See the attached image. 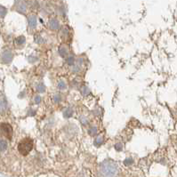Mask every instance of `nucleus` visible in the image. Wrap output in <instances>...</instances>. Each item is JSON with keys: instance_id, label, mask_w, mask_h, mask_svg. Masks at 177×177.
Listing matches in <instances>:
<instances>
[{"instance_id": "f257e3e1", "label": "nucleus", "mask_w": 177, "mask_h": 177, "mask_svg": "<svg viewBox=\"0 0 177 177\" xmlns=\"http://www.w3.org/2000/svg\"><path fill=\"white\" fill-rule=\"evenodd\" d=\"M118 171L117 164L111 160H105L100 166V173L103 177H115Z\"/></svg>"}, {"instance_id": "f03ea898", "label": "nucleus", "mask_w": 177, "mask_h": 177, "mask_svg": "<svg viewBox=\"0 0 177 177\" xmlns=\"http://www.w3.org/2000/svg\"><path fill=\"white\" fill-rule=\"evenodd\" d=\"M32 149H33V141L30 138L23 139L18 145L19 152L23 156H27L32 150Z\"/></svg>"}, {"instance_id": "7ed1b4c3", "label": "nucleus", "mask_w": 177, "mask_h": 177, "mask_svg": "<svg viewBox=\"0 0 177 177\" xmlns=\"http://www.w3.org/2000/svg\"><path fill=\"white\" fill-rule=\"evenodd\" d=\"M28 2L25 0H16L15 4V10H16L18 13L25 15L28 11Z\"/></svg>"}, {"instance_id": "20e7f679", "label": "nucleus", "mask_w": 177, "mask_h": 177, "mask_svg": "<svg viewBox=\"0 0 177 177\" xmlns=\"http://www.w3.org/2000/svg\"><path fill=\"white\" fill-rule=\"evenodd\" d=\"M13 127L10 124L7 123H2L0 125V133L5 136L8 139H11L13 136Z\"/></svg>"}, {"instance_id": "39448f33", "label": "nucleus", "mask_w": 177, "mask_h": 177, "mask_svg": "<svg viewBox=\"0 0 177 177\" xmlns=\"http://www.w3.org/2000/svg\"><path fill=\"white\" fill-rule=\"evenodd\" d=\"M13 58H14V55H13V53L10 50L4 51V53L1 55V61L4 63H10L13 61Z\"/></svg>"}, {"instance_id": "423d86ee", "label": "nucleus", "mask_w": 177, "mask_h": 177, "mask_svg": "<svg viewBox=\"0 0 177 177\" xmlns=\"http://www.w3.org/2000/svg\"><path fill=\"white\" fill-rule=\"evenodd\" d=\"M59 54L63 58H68L70 54V48L67 44H62L60 45L59 47Z\"/></svg>"}, {"instance_id": "0eeeda50", "label": "nucleus", "mask_w": 177, "mask_h": 177, "mask_svg": "<svg viewBox=\"0 0 177 177\" xmlns=\"http://www.w3.org/2000/svg\"><path fill=\"white\" fill-rule=\"evenodd\" d=\"M48 28L51 30H58L60 29V22L56 18H51L48 21Z\"/></svg>"}, {"instance_id": "6e6552de", "label": "nucleus", "mask_w": 177, "mask_h": 177, "mask_svg": "<svg viewBox=\"0 0 177 177\" xmlns=\"http://www.w3.org/2000/svg\"><path fill=\"white\" fill-rule=\"evenodd\" d=\"M37 22H38V18L35 15H31L28 17V24L30 29L33 30L37 27Z\"/></svg>"}, {"instance_id": "1a4fd4ad", "label": "nucleus", "mask_w": 177, "mask_h": 177, "mask_svg": "<svg viewBox=\"0 0 177 177\" xmlns=\"http://www.w3.org/2000/svg\"><path fill=\"white\" fill-rule=\"evenodd\" d=\"M7 108V102L5 96L0 95V112H5Z\"/></svg>"}, {"instance_id": "9d476101", "label": "nucleus", "mask_w": 177, "mask_h": 177, "mask_svg": "<svg viewBox=\"0 0 177 177\" xmlns=\"http://www.w3.org/2000/svg\"><path fill=\"white\" fill-rule=\"evenodd\" d=\"M61 35L62 37V38H64V39H68L70 38V31H69V28L68 27H63L61 29Z\"/></svg>"}, {"instance_id": "9b49d317", "label": "nucleus", "mask_w": 177, "mask_h": 177, "mask_svg": "<svg viewBox=\"0 0 177 177\" xmlns=\"http://www.w3.org/2000/svg\"><path fill=\"white\" fill-rule=\"evenodd\" d=\"M74 111L71 108H67L63 112V117L65 118H70L73 116Z\"/></svg>"}, {"instance_id": "f8f14e48", "label": "nucleus", "mask_w": 177, "mask_h": 177, "mask_svg": "<svg viewBox=\"0 0 177 177\" xmlns=\"http://www.w3.org/2000/svg\"><path fill=\"white\" fill-rule=\"evenodd\" d=\"M43 11L46 15L48 14H51L52 13V5L48 3H44V5H43Z\"/></svg>"}, {"instance_id": "ddd939ff", "label": "nucleus", "mask_w": 177, "mask_h": 177, "mask_svg": "<svg viewBox=\"0 0 177 177\" xmlns=\"http://www.w3.org/2000/svg\"><path fill=\"white\" fill-rule=\"evenodd\" d=\"M55 11L57 12V14H59L61 15H65V7L64 5L61 4V5H59L55 7Z\"/></svg>"}, {"instance_id": "4468645a", "label": "nucleus", "mask_w": 177, "mask_h": 177, "mask_svg": "<svg viewBox=\"0 0 177 177\" xmlns=\"http://www.w3.org/2000/svg\"><path fill=\"white\" fill-rule=\"evenodd\" d=\"M25 40H26V38H25L24 36H20V37L15 38V43L18 45H22L25 43Z\"/></svg>"}, {"instance_id": "2eb2a0df", "label": "nucleus", "mask_w": 177, "mask_h": 177, "mask_svg": "<svg viewBox=\"0 0 177 177\" xmlns=\"http://www.w3.org/2000/svg\"><path fill=\"white\" fill-rule=\"evenodd\" d=\"M36 90L38 93H44L45 92V87H44V85L42 82H40V83H38L36 86Z\"/></svg>"}, {"instance_id": "dca6fc26", "label": "nucleus", "mask_w": 177, "mask_h": 177, "mask_svg": "<svg viewBox=\"0 0 177 177\" xmlns=\"http://www.w3.org/2000/svg\"><path fill=\"white\" fill-rule=\"evenodd\" d=\"M28 5H29V6L34 8V9H37L38 7V0H28Z\"/></svg>"}, {"instance_id": "f3484780", "label": "nucleus", "mask_w": 177, "mask_h": 177, "mask_svg": "<svg viewBox=\"0 0 177 177\" xmlns=\"http://www.w3.org/2000/svg\"><path fill=\"white\" fill-rule=\"evenodd\" d=\"M7 149V143L6 141L0 139V151H4Z\"/></svg>"}, {"instance_id": "a211bd4d", "label": "nucleus", "mask_w": 177, "mask_h": 177, "mask_svg": "<svg viewBox=\"0 0 177 177\" xmlns=\"http://www.w3.org/2000/svg\"><path fill=\"white\" fill-rule=\"evenodd\" d=\"M103 138L102 136H99V137H97V138L94 140V142H93L94 145H95V146H97V147L101 146V145L103 144Z\"/></svg>"}, {"instance_id": "6ab92c4d", "label": "nucleus", "mask_w": 177, "mask_h": 177, "mask_svg": "<svg viewBox=\"0 0 177 177\" xmlns=\"http://www.w3.org/2000/svg\"><path fill=\"white\" fill-rule=\"evenodd\" d=\"M80 92H81V93L84 95V96H87V94L90 93V90L88 89V87H87L86 86H84V87H82L81 89H80Z\"/></svg>"}, {"instance_id": "aec40b11", "label": "nucleus", "mask_w": 177, "mask_h": 177, "mask_svg": "<svg viewBox=\"0 0 177 177\" xmlns=\"http://www.w3.org/2000/svg\"><path fill=\"white\" fill-rule=\"evenodd\" d=\"M35 42L38 44H43L44 42V39L40 35H36L35 36Z\"/></svg>"}, {"instance_id": "412c9836", "label": "nucleus", "mask_w": 177, "mask_h": 177, "mask_svg": "<svg viewBox=\"0 0 177 177\" xmlns=\"http://www.w3.org/2000/svg\"><path fill=\"white\" fill-rule=\"evenodd\" d=\"M57 87H58V88H59L60 90H65V89L67 88V85H66V83H65L64 81H62V80H61V81L58 82Z\"/></svg>"}, {"instance_id": "4be33fe9", "label": "nucleus", "mask_w": 177, "mask_h": 177, "mask_svg": "<svg viewBox=\"0 0 177 177\" xmlns=\"http://www.w3.org/2000/svg\"><path fill=\"white\" fill-rule=\"evenodd\" d=\"M79 121L81 122V124L83 126H87L88 124V119H87V117H85V116H80L79 117Z\"/></svg>"}, {"instance_id": "5701e85b", "label": "nucleus", "mask_w": 177, "mask_h": 177, "mask_svg": "<svg viewBox=\"0 0 177 177\" xmlns=\"http://www.w3.org/2000/svg\"><path fill=\"white\" fill-rule=\"evenodd\" d=\"M67 59V63L69 64V65H70V66H72V65H75V58H74V56L72 55H70L68 58H66Z\"/></svg>"}, {"instance_id": "b1692460", "label": "nucleus", "mask_w": 177, "mask_h": 177, "mask_svg": "<svg viewBox=\"0 0 177 177\" xmlns=\"http://www.w3.org/2000/svg\"><path fill=\"white\" fill-rule=\"evenodd\" d=\"M88 133L90 135H95L97 133V127L96 126H91L88 129Z\"/></svg>"}, {"instance_id": "393cba45", "label": "nucleus", "mask_w": 177, "mask_h": 177, "mask_svg": "<svg viewBox=\"0 0 177 177\" xmlns=\"http://www.w3.org/2000/svg\"><path fill=\"white\" fill-rule=\"evenodd\" d=\"M7 13V10L4 6H0V18H4Z\"/></svg>"}, {"instance_id": "a878e982", "label": "nucleus", "mask_w": 177, "mask_h": 177, "mask_svg": "<svg viewBox=\"0 0 177 177\" xmlns=\"http://www.w3.org/2000/svg\"><path fill=\"white\" fill-rule=\"evenodd\" d=\"M61 101V97L60 94H55V95L54 96V102L55 103H60Z\"/></svg>"}, {"instance_id": "bb28decb", "label": "nucleus", "mask_w": 177, "mask_h": 177, "mask_svg": "<svg viewBox=\"0 0 177 177\" xmlns=\"http://www.w3.org/2000/svg\"><path fill=\"white\" fill-rule=\"evenodd\" d=\"M133 159H131V158H129V159H126L125 161H124V164L126 165V166H129V165H131V164H133Z\"/></svg>"}, {"instance_id": "cd10ccee", "label": "nucleus", "mask_w": 177, "mask_h": 177, "mask_svg": "<svg viewBox=\"0 0 177 177\" xmlns=\"http://www.w3.org/2000/svg\"><path fill=\"white\" fill-rule=\"evenodd\" d=\"M114 148H115V149L116 150H118V151H121L122 150V149H123V146H122V144L121 143H116L115 144V146H114Z\"/></svg>"}, {"instance_id": "c85d7f7f", "label": "nucleus", "mask_w": 177, "mask_h": 177, "mask_svg": "<svg viewBox=\"0 0 177 177\" xmlns=\"http://www.w3.org/2000/svg\"><path fill=\"white\" fill-rule=\"evenodd\" d=\"M41 103V97L39 95H37L35 97V103L36 104H39Z\"/></svg>"}, {"instance_id": "c756f323", "label": "nucleus", "mask_w": 177, "mask_h": 177, "mask_svg": "<svg viewBox=\"0 0 177 177\" xmlns=\"http://www.w3.org/2000/svg\"><path fill=\"white\" fill-rule=\"evenodd\" d=\"M37 57H34V56H30L29 57V61H30V62H34V61H37Z\"/></svg>"}, {"instance_id": "7c9ffc66", "label": "nucleus", "mask_w": 177, "mask_h": 177, "mask_svg": "<svg viewBox=\"0 0 177 177\" xmlns=\"http://www.w3.org/2000/svg\"><path fill=\"white\" fill-rule=\"evenodd\" d=\"M30 111H31V112H29V115H30V116H34V115L36 114V111H35V110H30Z\"/></svg>"}]
</instances>
